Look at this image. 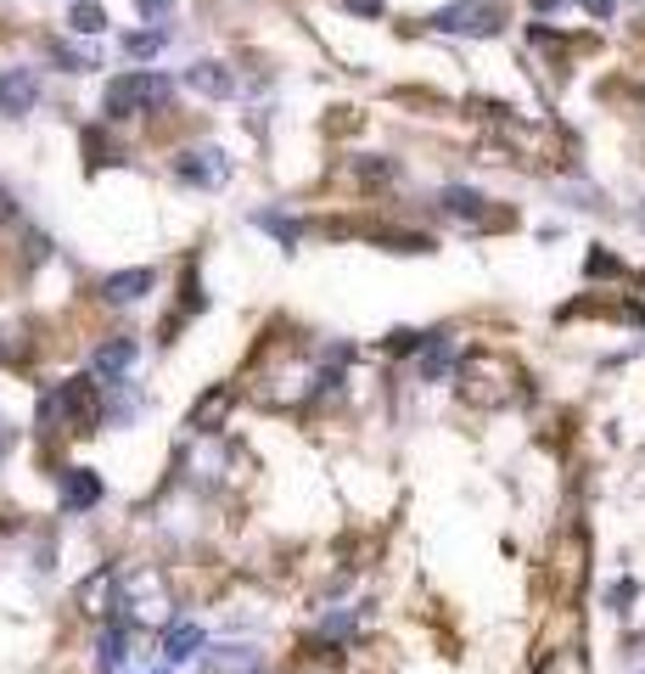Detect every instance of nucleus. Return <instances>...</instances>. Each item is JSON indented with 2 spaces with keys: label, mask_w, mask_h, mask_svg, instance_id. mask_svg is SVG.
<instances>
[{
  "label": "nucleus",
  "mask_w": 645,
  "mask_h": 674,
  "mask_svg": "<svg viewBox=\"0 0 645 674\" xmlns=\"http://www.w3.org/2000/svg\"><path fill=\"white\" fill-rule=\"evenodd\" d=\"M388 253H432V236H421V231H388V236H377Z\"/></svg>",
  "instance_id": "nucleus-21"
},
{
  "label": "nucleus",
  "mask_w": 645,
  "mask_h": 674,
  "mask_svg": "<svg viewBox=\"0 0 645 674\" xmlns=\"http://www.w3.org/2000/svg\"><path fill=\"white\" fill-rule=\"evenodd\" d=\"M152 287H157L152 270H119V276L102 282V304H113V309H119V304H141Z\"/></svg>",
  "instance_id": "nucleus-11"
},
{
  "label": "nucleus",
  "mask_w": 645,
  "mask_h": 674,
  "mask_svg": "<svg viewBox=\"0 0 645 674\" xmlns=\"http://www.w3.org/2000/svg\"><path fill=\"white\" fill-rule=\"evenodd\" d=\"M186 84H192L197 96H208V102H225V96H236V73H231L225 62H208V57L186 68Z\"/></svg>",
  "instance_id": "nucleus-9"
},
{
  "label": "nucleus",
  "mask_w": 645,
  "mask_h": 674,
  "mask_svg": "<svg viewBox=\"0 0 645 674\" xmlns=\"http://www.w3.org/2000/svg\"><path fill=\"white\" fill-rule=\"evenodd\" d=\"M135 337H108V344H96V355H90V377H108V382H124L130 366H135Z\"/></svg>",
  "instance_id": "nucleus-7"
},
{
  "label": "nucleus",
  "mask_w": 645,
  "mask_h": 674,
  "mask_svg": "<svg viewBox=\"0 0 645 674\" xmlns=\"http://www.w3.org/2000/svg\"><path fill=\"white\" fill-rule=\"evenodd\" d=\"M511 23V7L505 0H449L427 18V29L438 34H460V40H494L500 29Z\"/></svg>",
  "instance_id": "nucleus-3"
},
{
  "label": "nucleus",
  "mask_w": 645,
  "mask_h": 674,
  "mask_svg": "<svg viewBox=\"0 0 645 674\" xmlns=\"http://www.w3.org/2000/svg\"><path fill=\"white\" fill-rule=\"evenodd\" d=\"M231 405H236V388H214V394H203V399L192 405V416H186V428H192V433H214Z\"/></svg>",
  "instance_id": "nucleus-13"
},
{
  "label": "nucleus",
  "mask_w": 645,
  "mask_h": 674,
  "mask_svg": "<svg viewBox=\"0 0 645 674\" xmlns=\"http://www.w3.org/2000/svg\"><path fill=\"white\" fill-rule=\"evenodd\" d=\"M438 208H443L449 219H460V225H483V219H489V197L472 192V186H443V192H438Z\"/></svg>",
  "instance_id": "nucleus-10"
},
{
  "label": "nucleus",
  "mask_w": 645,
  "mask_h": 674,
  "mask_svg": "<svg viewBox=\"0 0 645 674\" xmlns=\"http://www.w3.org/2000/svg\"><path fill=\"white\" fill-rule=\"evenodd\" d=\"M174 181H186L197 192H219L231 181V157L219 146H192V152L174 157Z\"/></svg>",
  "instance_id": "nucleus-5"
},
{
  "label": "nucleus",
  "mask_w": 645,
  "mask_h": 674,
  "mask_svg": "<svg viewBox=\"0 0 645 674\" xmlns=\"http://www.w3.org/2000/svg\"><path fill=\"white\" fill-rule=\"evenodd\" d=\"M34 102H40L34 68H7V73H0V113H7V119H23V113H34Z\"/></svg>",
  "instance_id": "nucleus-6"
},
{
  "label": "nucleus",
  "mask_w": 645,
  "mask_h": 674,
  "mask_svg": "<svg viewBox=\"0 0 645 674\" xmlns=\"http://www.w3.org/2000/svg\"><path fill=\"white\" fill-rule=\"evenodd\" d=\"M579 7H584L590 18H601V23H606V18L617 12V0H579Z\"/></svg>",
  "instance_id": "nucleus-25"
},
{
  "label": "nucleus",
  "mask_w": 645,
  "mask_h": 674,
  "mask_svg": "<svg viewBox=\"0 0 645 674\" xmlns=\"http://www.w3.org/2000/svg\"><path fill=\"white\" fill-rule=\"evenodd\" d=\"M454 382H460V399H467V405L500 410V405H511L522 394V366L511 355L483 349V355H467V360L454 366Z\"/></svg>",
  "instance_id": "nucleus-2"
},
{
  "label": "nucleus",
  "mask_w": 645,
  "mask_h": 674,
  "mask_svg": "<svg viewBox=\"0 0 645 674\" xmlns=\"http://www.w3.org/2000/svg\"><path fill=\"white\" fill-rule=\"evenodd\" d=\"M34 421H40V433H96L108 421V405H102V394H96L90 377H68L40 399Z\"/></svg>",
  "instance_id": "nucleus-1"
},
{
  "label": "nucleus",
  "mask_w": 645,
  "mask_h": 674,
  "mask_svg": "<svg viewBox=\"0 0 645 674\" xmlns=\"http://www.w3.org/2000/svg\"><path fill=\"white\" fill-rule=\"evenodd\" d=\"M606 602H612V607L623 613V607L634 602V579H623V584H612V596H606Z\"/></svg>",
  "instance_id": "nucleus-24"
},
{
  "label": "nucleus",
  "mask_w": 645,
  "mask_h": 674,
  "mask_svg": "<svg viewBox=\"0 0 645 674\" xmlns=\"http://www.w3.org/2000/svg\"><path fill=\"white\" fill-rule=\"evenodd\" d=\"M454 371V337L449 331H427V344H421V377L438 382Z\"/></svg>",
  "instance_id": "nucleus-15"
},
{
  "label": "nucleus",
  "mask_w": 645,
  "mask_h": 674,
  "mask_svg": "<svg viewBox=\"0 0 645 674\" xmlns=\"http://www.w3.org/2000/svg\"><path fill=\"white\" fill-rule=\"evenodd\" d=\"M584 276H595V282H601V276H623V259H612L606 247H595V253H590V265H584Z\"/></svg>",
  "instance_id": "nucleus-23"
},
{
  "label": "nucleus",
  "mask_w": 645,
  "mask_h": 674,
  "mask_svg": "<svg viewBox=\"0 0 645 674\" xmlns=\"http://www.w3.org/2000/svg\"><path fill=\"white\" fill-rule=\"evenodd\" d=\"M539 674H590V663H584L579 646H562V652H544L539 657Z\"/></svg>",
  "instance_id": "nucleus-18"
},
{
  "label": "nucleus",
  "mask_w": 645,
  "mask_h": 674,
  "mask_svg": "<svg viewBox=\"0 0 645 674\" xmlns=\"http://www.w3.org/2000/svg\"><path fill=\"white\" fill-rule=\"evenodd\" d=\"M68 29L73 34H102L108 29V12L96 7V0H73V7H68Z\"/></svg>",
  "instance_id": "nucleus-17"
},
{
  "label": "nucleus",
  "mask_w": 645,
  "mask_h": 674,
  "mask_svg": "<svg viewBox=\"0 0 645 674\" xmlns=\"http://www.w3.org/2000/svg\"><path fill=\"white\" fill-rule=\"evenodd\" d=\"M163 45H168V29H141V34H124V57H135V62L157 57Z\"/></svg>",
  "instance_id": "nucleus-19"
},
{
  "label": "nucleus",
  "mask_w": 645,
  "mask_h": 674,
  "mask_svg": "<svg viewBox=\"0 0 645 674\" xmlns=\"http://www.w3.org/2000/svg\"><path fill=\"white\" fill-rule=\"evenodd\" d=\"M124 657H130V624H124V619H113V624L102 630V668L113 674Z\"/></svg>",
  "instance_id": "nucleus-16"
},
{
  "label": "nucleus",
  "mask_w": 645,
  "mask_h": 674,
  "mask_svg": "<svg viewBox=\"0 0 645 674\" xmlns=\"http://www.w3.org/2000/svg\"><path fill=\"white\" fill-rule=\"evenodd\" d=\"M348 12H359V18H382V0H342Z\"/></svg>",
  "instance_id": "nucleus-27"
},
{
  "label": "nucleus",
  "mask_w": 645,
  "mask_h": 674,
  "mask_svg": "<svg viewBox=\"0 0 645 674\" xmlns=\"http://www.w3.org/2000/svg\"><path fill=\"white\" fill-rule=\"evenodd\" d=\"M57 494H62V512H90V506H102V478L90 467H68Z\"/></svg>",
  "instance_id": "nucleus-8"
},
{
  "label": "nucleus",
  "mask_w": 645,
  "mask_h": 674,
  "mask_svg": "<svg viewBox=\"0 0 645 674\" xmlns=\"http://www.w3.org/2000/svg\"><path fill=\"white\" fill-rule=\"evenodd\" d=\"M174 96V84L168 73H146V68H130L108 84V96H102V113L108 119H135V113H152Z\"/></svg>",
  "instance_id": "nucleus-4"
},
{
  "label": "nucleus",
  "mask_w": 645,
  "mask_h": 674,
  "mask_svg": "<svg viewBox=\"0 0 645 674\" xmlns=\"http://www.w3.org/2000/svg\"><path fill=\"white\" fill-rule=\"evenodd\" d=\"M135 7H141V18H168L174 0H135Z\"/></svg>",
  "instance_id": "nucleus-26"
},
{
  "label": "nucleus",
  "mask_w": 645,
  "mask_h": 674,
  "mask_svg": "<svg viewBox=\"0 0 645 674\" xmlns=\"http://www.w3.org/2000/svg\"><path fill=\"white\" fill-rule=\"evenodd\" d=\"M197 652H203V630L197 624H186V619L163 624V663H192Z\"/></svg>",
  "instance_id": "nucleus-12"
},
{
  "label": "nucleus",
  "mask_w": 645,
  "mask_h": 674,
  "mask_svg": "<svg viewBox=\"0 0 645 674\" xmlns=\"http://www.w3.org/2000/svg\"><path fill=\"white\" fill-rule=\"evenodd\" d=\"M45 57H51L62 73H84V68H96V57H84V51H73V45H62V40H51V45H45Z\"/></svg>",
  "instance_id": "nucleus-20"
},
{
  "label": "nucleus",
  "mask_w": 645,
  "mask_h": 674,
  "mask_svg": "<svg viewBox=\"0 0 645 674\" xmlns=\"http://www.w3.org/2000/svg\"><path fill=\"white\" fill-rule=\"evenodd\" d=\"M12 214H18V203H12V192H7V186H0V219H12Z\"/></svg>",
  "instance_id": "nucleus-28"
},
{
  "label": "nucleus",
  "mask_w": 645,
  "mask_h": 674,
  "mask_svg": "<svg viewBox=\"0 0 645 674\" xmlns=\"http://www.w3.org/2000/svg\"><path fill=\"white\" fill-rule=\"evenodd\" d=\"M119 584H124V573H119V568H102V573H90V579L79 584V602H84V613H90V619H102V613L113 607L108 596H113Z\"/></svg>",
  "instance_id": "nucleus-14"
},
{
  "label": "nucleus",
  "mask_w": 645,
  "mask_h": 674,
  "mask_svg": "<svg viewBox=\"0 0 645 674\" xmlns=\"http://www.w3.org/2000/svg\"><path fill=\"white\" fill-rule=\"evenodd\" d=\"M639 225H645V214H639Z\"/></svg>",
  "instance_id": "nucleus-29"
},
{
  "label": "nucleus",
  "mask_w": 645,
  "mask_h": 674,
  "mask_svg": "<svg viewBox=\"0 0 645 674\" xmlns=\"http://www.w3.org/2000/svg\"><path fill=\"white\" fill-rule=\"evenodd\" d=\"M421 344H427V331H410V326L388 331V355H416Z\"/></svg>",
  "instance_id": "nucleus-22"
}]
</instances>
